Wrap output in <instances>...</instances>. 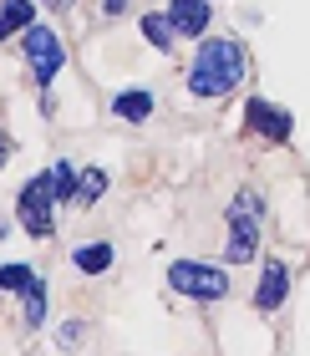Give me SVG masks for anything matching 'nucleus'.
Returning <instances> with one entry per match:
<instances>
[{
    "label": "nucleus",
    "instance_id": "nucleus-1",
    "mask_svg": "<svg viewBox=\"0 0 310 356\" xmlns=\"http://www.w3.org/2000/svg\"><path fill=\"white\" fill-rule=\"evenodd\" d=\"M250 76V46L234 36H204L188 61V92L199 102H224Z\"/></svg>",
    "mask_w": 310,
    "mask_h": 356
},
{
    "label": "nucleus",
    "instance_id": "nucleus-2",
    "mask_svg": "<svg viewBox=\"0 0 310 356\" xmlns=\"http://www.w3.org/2000/svg\"><path fill=\"white\" fill-rule=\"evenodd\" d=\"M224 224H229V245H224V265H250L259 260V234H265V188L244 184L229 209H224Z\"/></svg>",
    "mask_w": 310,
    "mask_h": 356
},
{
    "label": "nucleus",
    "instance_id": "nucleus-3",
    "mask_svg": "<svg viewBox=\"0 0 310 356\" xmlns=\"http://www.w3.org/2000/svg\"><path fill=\"white\" fill-rule=\"evenodd\" d=\"M168 290H178L188 300H204V305H219L229 296V270L209 265V260H173L168 265Z\"/></svg>",
    "mask_w": 310,
    "mask_h": 356
},
{
    "label": "nucleus",
    "instance_id": "nucleus-4",
    "mask_svg": "<svg viewBox=\"0 0 310 356\" xmlns=\"http://www.w3.org/2000/svg\"><path fill=\"white\" fill-rule=\"evenodd\" d=\"M21 51H26V67H31L36 87H51L61 76V67H67V46H61V36L51 26H31L21 36Z\"/></svg>",
    "mask_w": 310,
    "mask_h": 356
},
{
    "label": "nucleus",
    "instance_id": "nucleus-5",
    "mask_svg": "<svg viewBox=\"0 0 310 356\" xmlns=\"http://www.w3.org/2000/svg\"><path fill=\"white\" fill-rule=\"evenodd\" d=\"M15 219H21V229L31 239H46L56 229V193H51V178H46V173H36L21 188V199H15Z\"/></svg>",
    "mask_w": 310,
    "mask_h": 356
},
{
    "label": "nucleus",
    "instance_id": "nucleus-6",
    "mask_svg": "<svg viewBox=\"0 0 310 356\" xmlns=\"http://www.w3.org/2000/svg\"><path fill=\"white\" fill-rule=\"evenodd\" d=\"M244 133L285 148L290 133H295V118H290L280 102H270V97H250V102H244Z\"/></svg>",
    "mask_w": 310,
    "mask_h": 356
},
{
    "label": "nucleus",
    "instance_id": "nucleus-7",
    "mask_svg": "<svg viewBox=\"0 0 310 356\" xmlns=\"http://www.w3.org/2000/svg\"><path fill=\"white\" fill-rule=\"evenodd\" d=\"M285 296H290V265L270 254V260L259 265V280H254V311L259 316H275L285 305Z\"/></svg>",
    "mask_w": 310,
    "mask_h": 356
},
{
    "label": "nucleus",
    "instance_id": "nucleus-8",
    "mask_svg": "<svg viewBox=\"0 0 310 356\" xmlns=\"http://www.w3.org/2000/svg\"><path fill=\"white\" fill-rule=\"evenodd\" d=\"M168 21L178 36H209V26H214V10H209V0H168Z\"/></svg>",
    "mask_w": 310,
    "mask_h": 356
},
{
    "label": "nucleus",
    "instance_id": "nucleus-9",
    "mask_svg": "<svg viewBox=\"0 0 310 356\" xmlns=\"http://www.w3.org/2000/svg\"><path fill=\"white\" fill-rule=\"evenodd\" d=\"M36 26V0H0V41L26 36Z\"/></svg>",
    "mask_w": 310,
    "mask_h": 356
},
{
    "label": "nucleus",
    "instance_id": "nucleus-10",
    "mask_svg": "<svg viewBox=\"0 0 310 356\" xmlns=\"http://www.w3.org/2000/svg\"><path fill=\"white\" fill-rule=\"evenodd\" d=\"M153 107H158V97L148 87H138V92H117L112 97V112H117L122 122H148L153 118Z\"/></svg>",
    "mask_w": 310,
    "mask_h": 356
},
{
    "label": "nucleus",
    "instance_id": "nucleus-11",
    "mask_svg": "<svg viewBox=\"0 0 310 356\" xmlns=\"http://www.w3.org/2000/svg\"><path fill=\"white\" fill-rule=\"evenodd\" d=\"M138 26H142V41H148L153 51H173V46H178V31L168 21V10H148Z\"/></svg>",
    "mask_w": 310,
    "mask_h": 356
},
{
    "label": "nucleus",
    "instance_id": "nucleus-12",
    "mask_svg": "<svg viewBox=\"0 0 310 356\" xmlns=\"http://www.w3.org/2000/svg\"><path fill=\"white\" fill-rule=\"evenodd\" d=\"M72 265H76L81 275H102V270L112 265V245H81V250L72 254Z\"/></svg>",
    "mask_w": 310,
    "mask_h": 356
},
{
    "label": "nucleus",
    "instance_id": "nucleus-13",
    "mask_svg": "<svg viewBox=\"0 0 310 356\" xmlns=\"http://www.w3.org/2000/svg\"><path fill=\"white\" fill-rule=\"evenodd\" d=\"M31 285H36V270H31V265H21V260H15V265H0V290H10V296H26Z\"/></svg>",
    "mask_w": 310,
    "mask_h": 356
},
{
    "label": "nucleus",
    "instance_id": "nucleus-14",
    "mask_svg": "<svg viewBox=\"0 0 310 356\" xmlns=\"http://www.w3.org/2000/svg\"><path fill=\"white\" fill-rule=\"evenodd\" d=\"M46 178H51V193H56V204H72V199H76V168H72V163H56V168H46Z\"/></svg>",
    "mask_w": 310,
    "mask_h": 356
},
{
    "label": "nucleus",
    "instance_id": "nucleus-15",
    "mask_svg": "<svg viewBox=\"0 0 310 356\" xmlns=\"http://www.w3.org/2000/svg\"><path fill=\"white\" fill-rule=\"evenodd\" d=\"M102 193H107V173H102V168L76 173V204H97Z\"/></svg>",
    "mask_w": 310,
    "mask_h": 356
},
{
    "label": "nucleus",
    "instance_id": "nucleus-16",
    "mask_svg": "<svg viewBox=\"0 0 310 356\" xmlns=\"http://www.w3.org/2000/svg\"><path fill=\"white\" fill-rule=\"evenodd\" d=\"M21 316H26V326H41V321H46V285L41 280L21 296Z\"/></svg>",
    "mask_w": 310,
    "mask_h": 356
},
{
    "label": "nucleus",
    "instance_id": "nucleus-17",
    "mask_svg": "<svg viewBox=\"0 0 310 356\" xmlns=\"http://www.w3.org/2000/svg\"><path fill=\"white\" fill-rule=\"evenodd\" d=\"M56 341H61V346H76V341H81V321H67V326L56 331Z\"/></svg>",
    "mask_w": 310,
    "mask_h": 356
},
{
    "label": "nucleus",
    "instance_id": "nucleus-18",
    "mask_svg": "<svg viewBox=\"0 0 310 356\" xmlns=\"http://www.w3.org/2000/svg\"><path fill=\"white\" fill-rule=\"evenodd\" d=\"M10 148H15V143H10V133H6V127H0V168L10 163Z\"/></svg>",
    "mask_w": 310,
    "mask_h": 356
},
{
    "label": "nucleus",
    "instance_id": "nucleus-19",
    "mask_svg": "<svg viewBox=\"0 0 310 356\" xmlns=\"http://www.w3.org/2000/svg\"><path fill=\"white\" fill-rule=\"evenodd\" d=\"M97 6H102L107 15H122V6H127V0H97Z\"/></svg>",
    "mask_w": 310,
    "mask_h": 356
},
{
    "label": "nucleus",
    "instance_id": "nucleus-20",
    "mask_svg": "<svg viewBox=\"0 0 310 356\" xmlns=\"http://www.w3.org/2000/svg\"><path fill=\"white\" fill-rule=\"evenodd\" d=\"M46 6H51V10H72V0H46Z\"/></svg>",
    "mask_w": 310,
    "mask_h": 356
}]
</instances>
